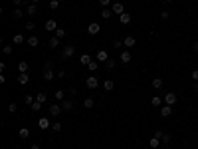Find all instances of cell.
<instances>
[{
	"label": "cell",
	"instance_id": "obj_1",
	"mask_svg": "<svg viewBox=\"0 0 198 149\" xmlns=\"http://www.w3.org/2000/svg\"><path fill=\"white\" fill-rule=\"evenodd\" d=\"M73 54H76V46H73V44H67V46L62 50V58H63V60H69V58H73Z\"/></svg>",
	"mask_w": 198,
	"mask_h": 149
},
{
	"label": "cell",
	"instance_id": "obj_2",
	"mask_svg": "<svg viewBox=\"0 0 198 149\" xmlns=\"http://www.w3.org/2000/svg\"><path fill=\"white\" fill-rule=\"evenodd\" d=\"M163 99H164V103H167V105H174L176 102H178V95H176L174 92H167Z\"/></svg>",
	"mask_w": 198,
	"mask_h": 149
},
{
	"label": "cell",
	"instance_id": "obj_3",
	"mask_svg": "<svg viewBox=\"0 0 198 149\" xmlns=\"http://www.w3.org/2000/svg\"><path fill=\"white\" fill-rule=\"evenodd\" d=\"M85 86H87L89 89H95L99 86V79H97V76H87V79H85Z\"/></svg>",
	"mask_w": 198,
	"mask_h": 149
},
{
	"label": "cell",
	"instance_id": "obj_4",
	"mask_svg": "<svg viewBox=\"0 0 198 149\" xmlns=\"http://www.w3.org/2000/svg\"><path fill=\"white\" fill-rule=\"evenodd\" d=\"M48 109H50V115H53V118H58V115H60L62 111H63L62 103H52V105H50V108H48Z\"/></svg>",
	"mask_w": 198,
	"mask_h": 149
},
{
	"label": "cell",
	"instance_id": "obj_5",
	"mask_svg": "<svg viewBox=\"0 0 198 149\" xmlns=\"http://www.w3.org/2000/svg\"><path fill=\"white\" fill-rule=\"evenodd\" d=\"M38 127L44 131V129H50L52 123H50V119H48V118H40V119H38Z\"/></svg>",
	"mask_w": 198,
	"mask_h": 149
},
{
	"label": "cell",
	"instance_id": "obj_6",
	"mask_svg": "<svg viewBox=\"0 0 198 149\" xmlns=\"http://www.w3.org/2000/svg\"><path fill=\"white\" fill-rule=\"evenodd\" d=\"M111 10H113V14H123L125 12V6H123V2H113V6H111Z\"/></svg>",
	"mask_w": 198,
	"mask_h": 149
},
{
	"label": "cell",
	"instance_id": "obj_7",
	"mask_svg": "<svg viewBox=\"0 0 198 149\" xmlns=\"http://www.w3.org/2000/svg\"><path fill=\"white\" fill-rule=\"evenodd\" d=\"M99 30H101V26H99L97 22H91V24L87 26V32H89V34H91V36H95V34H99Z\"/></svg>",
	"mask_w": 198,
	"mask_h": 149
},
{
	"label": "cell",
	"instance_id": "obj_8",
	"mask_svg": "<svg viewBox=\"0 0 198 149\" xmlns=\"http://www.w3.org/2000/svg\"><path fill=\"white\" fill-rule=\"evenodd\" d=\"M131 20H133V18H131V14H129V12H123V14L119 16V22H121L123 26H127V24H131Z\"/></svg>",
	"mask_w": 198,
	"mask_h": 149
},
{
	"label": "cell",
	"instance_id": "obj_9",
	"mask_svg": "<svg viewBox=\"0 0 198 149\" xmlns=\"http://www.w3.org/2000/svg\"><path fill=\"white\" fill-rule=\"evenodd\" d=\"M95 60H97V62H107V60H109V56H107V50H99L97 54H95Z\"/></svg>",
	"mask_w": 198,
	"mask_h": 149
},
{
	"label": "cell",
	"instance_id": "obj_10",
	"mask_svg": "<svg viewBox=\"0 0 198 149\" xmlns=\"http://www.w3.org/2000/svg\"><path fill=\"white\" fill-rule=\"evenodd\" d=\"M135 44H137L135 36H127V38L123 40V46H125V48H133V46H135Z\"/></svg>",
	"mask_w": 198,
	"mask_h": 149
},
{
	"label": "cell",
	"instance_id": "obj_11",
	"mask_svg": "<svg viewBox=\"0 0 198 149\" xmlns=\"http://www.w3.org/2000/svg\"><path fill=\"white\" fill-rule=\"evenodd\" d=\"M170 113H173V105H167V103H164L163 108H160V115H163V118H168Z\"/></svg>",
	"mask_w": 198,
	"mask_h": 149
},
{
	"label": "cell",
	"instance_id": "obj_12",
	"mask_svg": "<svg viewBox=\"0 0 198 149\" xmlns=\"http://www.w3.org/2000/svg\"><path fill=\"white\" fill-rule=\"evenodd\" d=\"M44 28H46L48 32H56V30H58V22H56V20H48Z\"/></svg>",
	"mask_w": 198,
	"mask_h": 149
},
{
	"label": "cell",
	"instance_id": "obj_13",
	"mask_svg": "<svg viewBox=\"0 0 198 149\" xmlns=\"http://www.w3.org/2000/svg\"><path fill=\"white\" fill-rule=\"evenodd\" d=\"M53 78H58V74H53V72H52V68H46V70H44V79L52 82Z\"/></svg>",
	"mask_w": 198,
	"mask_h": 149
},
{
	"label": "cell",
	"instance_id": "obj_14",
	"mask_svg": "<svg viewBox=\"0 0 198 149\" xmlns=\"http://www.w3.org/2000/svg\"><path fill=\"white\" fill-rule=\"evenodd\" d=\"M119 60H121L123 64H129V62H131V52L123 50V52H121V56H119Z\"/></svg>",
	"mask_w": 198,
	"mask_h": 149
},
{
	"label": "cell",
	"instance_id": "obj_15",
	"mask_svg": "<svg viewBox=\"0 0 198 149\" xmlns=\"http://www.w3.org/2000/svg\"><path fill=\"white\" fill-rule=\"evenodd\" d=\"M113 88H115L113 79H105V82H103V89H105V92H113Z\"/></svg>",
	"mask_w": 198,
	"mask_h": 149
},
{
	"label": "cell",
	"instance_id": "obj_16",
	"mask_svg": "<svg viewBox=\"0 0 198 149\" xmlns=\"http://www.w3.org/2000/svg\"><path fill=\"white\" fill-rule=\"evenodd\" d=\"M18 137H20V139H28V137H30V129H28V127H20Z\"/></svg>",
	"mask_w": 198,
	"mask_h": 149
},
{
	"label": "cell",
	"instance_id": "obj_17",
	"mask_svg": "<svg viewBox=\"0 0 198 149\" xmlns=\"http://www.w3.org/2000/svg\"><path fill=\"white\" fill-rule=\"evenodd\" d=\"M28 82H30V76H28V74H18V84H20V86H26Z\"/></svg>",
	"mask_w": 198,
	"mask_h": 149
},
{
	"label": "cell",
	"instance_id": "obj_18",
	"mask_svg": "<svg viewBox=\"0 0 198 149\" xmlns=\"http://www.w3.org/2000/svg\"><path fill=\"white\" fill-rule=\"evenodd\" d=\"M163 102H164V99L160 98V95H153V98H151V103L154 105V108H159V105H163Z\"/></svg>",
	"mask_w": 198,
	"mask_h": 149
},
{
	"label": "cell",
	"instance_id": "obj_19",
	"mask_svg": "<svg viewBox=\"0 0 198 149\" xmlns=\"http://www.w3.org/2000/svg\"><path fill=\"white\" fill-rule=\"evenodd\" d=\"M87 70L91 72V74L97 72V70H99V62H97V60H91V62H89V66H87Z\"/></svg>",
	"mask_w": 198,
	"mask_h": 149
},
{
	"label": "cell",
	"instance_id": "obj_20",
	"mask_svg": "<svg viewBox=\"0 0 198 149\" xmlns=\"http://www.w3.org/2000/svg\"><path fill=\"white\" fill-rule=\"evenodd\" d=\"M38 44H40V38H38V36H30V38H28V46H30V48H36Z\"/></svg>",
	"mask_w": 198,
	"mask_h": 149
},
{
	"label": "cell",
	"instance_id": "obj_21",
	"mask_svg": "<svg viewBox=\"0 0 198 149\" xmlns=\"http://www.w3.org/2000/svg\"><path fill=\"white\" fill-rule=\"evenodd\" d=\"M62 108H63V111L73 109V102H71V99H63V102H62Z\"/></svg>",
	"mask_w": 198,
	"mask_h": 149
},
{
	"label": "cell",
	"instance_id": "obj_22",
	"mask_svg": "<svg viewBox=\"0 0 198 149\" xmlns=\"http://www.w3.org/2000/svg\"><path fill=\"white\" fill-rule=\"evenodd\" d=\"M111 16H113V10H109V8H103V10H101V18H103V20H109Z\"/></svg>",
	"mask_w": 198,
	"mask_h": 149
},
{
	"label": "cell",
	"instance_id": "obj_23",
	"mask_svg": "<svg viewBox=\"0 0 198 149\" xmlns=\"http://www.w3.org/2000/svg\"><path fill=\"white\" fill-rule=\"evenodd\" d=\"M18 72H20V74H28V62H24V60L20 62V64H18Z\"/></svg>",
	"mask_w": 198,
	"mask_h": 149
},
{
	"label": "cell",
	"instance_id": "obj_24",
	"mask_svg": "<svg viewBox=\"0 0 198 149\" xmlns=\"http://www.w3.org/2000/svg\"><path fill=\"white\" fill-rule=\"evenodd\" d=\"M36 102H40V103H46V102H48V95H46L44 92H38V94H36Z\"/></svg>",
	"mask_w": 198,
	"mask_h": 149
},
{
	"label": "cell",
	"instance_id": "obj_25",
	"mask_svg": "<svg viewBox=\"0 0 198 149\" xmlns=\"http://www.w3.org/2000/svg\"><path fill=\"white\" fill-rule=\"evenodd\" d=\"M48 46H50L52 50H53V48H58V46H60V38H58V36H53V38H50V42H48Z\"/></svg>",
	"mask_w": 198,
	"mask_h": 149
},
{
	"label": "cell",
	"instance_id": "obj_26",
	"mask_svg": "<svg viewBox=\"0 0 198 149\" xmlns=\"http://www.w3.org/2000/svg\"><path fill=\"white\" fill-rule=\"evenodd\" d=\"M91 60H93V58L89 56V54H81V58H79V62H81L83 66H89V62H91Z\"/></svg>",
	"mask_w": 198,
	"mask_h": 149
},
{
	"label": "cell",
	"instance_id": "obj_27",
	"mask_svg": "<svg viewBox=\"0 0 198 149\" xmlns=\"http://www.w3.org/2000/svg\"><path fill=\"white\" fill-rule=\"evenodd\" d=\"M53 98H56L58 102H63V98H66V92H63V89H58V92H53Z\"/></svg>",
	"mask_w": 198,
	"mask_h": 149
},
{
	"label": "cell",
	"instance_id": "obj_28",
	"mask_svg": "<svg viewBox=\"0 0 198 149\" xmlns=\"http://www.w3.org/2000/svg\"><path fill=\"white\" fill-rule=\"evenodd\" d=\"M30 16H34V14H38V4H28V10H26Z\"/></svg>",
	"mask_w": 198,
	"mask_h": 149
},
{
	"label": "cell",
	"instance_id": "obj_29",
	"mask_svg": "<svg viewBox=\"0 0 198 149\" xmlns=\"http://www.w3.org/2000/svg\"><path fill=\"white\" fill-rule=\"evenodd\" d=\"M151 86H153L154 89H160V88H163V79H160V78H154L153 82H151Z\"/></svg>",
	"mask_w": 198,
	"mask_h": 149
},
{
	"label": "cell",
	"instance_id": "obj_30",
	"mask_svg": "<svg viewBox=\"0 0 198 149\" xmlns=\"http://www.w3.org/2000/svg\"><path fill=\"white\" fill-rule=\"evenodd\" d=\"M34 102H36V98H32L30 94H26V95H24V103H26V105H32Z\"/></svg>",
	"mask_w": 198,
	"mask_h": 149
},
{
	"label": "cell",
	"instance_id": "obj_31",
	"mask_svg": "<svg viewBox=\"0 0 198 149\" xmlns=\"http://www.w3.org/2000/svg\"><path fill=\"white\" fill-rule=\"evenodd\" d=\"M42 105H44V103H40V102H34V103L30 105V109H32V111H36V113H38V111L42 109Z\"/></svg>",
	"mask_w": 198,
	"mask_h": 149
},
{
	"label": "cell",
	"instance_id": "obj_32",
	"mask_svg": "<svg viewBox=\"0 0 198 149\" xmlns=\"http://www.w3.org/2000/svg\"><path fill=\"white\" fill-rule=\"evenodd\" d=\"M149 145H151L153 149H157V147H160V139H157V137H153V139L149 141Z\"/></svg>",
	"mask_w": 198,
	"mask_h": 149
},
{
	"label": "cell",
	"instance_id": "obj_33",
	"mask_svg": "<svg viewBox=\"0 0 198 149\" xmlns=\"http://www.w3.org/2000/svg\"><path fill=\"white\" fill-rule=\"evenodd\" d=\"M83 108L91 109V108H93V99H91V98H85V99H83Z\"/></svg>",
	"mask_w": 198,
	"mask_h": 149
},
{
	"label": "cell",
	"instance_id": "obj_34",
	"mask_svg": "<svg viewBox=\"0 0 198 149\" xmlns=\"http://www.w3.org/2000/svg\"><path fill=\"white\" fill-rule=\"evenodd\" d=\"M12 16H14V20H20V18H22V16H24V10H20V8H16V10H14V14H12Z\"/></svg>",
	"mask_w": 198,
	"mask_h": 149
},
{
	"label": "cell",
	"instance_id": "obj_35",
	"mask_svg": "<svg viewBox=\"0 0 198 149\" xmlns=\"http://www.w3.org/2000/svg\"><path fill=\"white\" fill-rule=\"evenodd\" d=\"M60 8V0H50V10H58Z\"/></svg>",
	"mask_w": 198,
	"mask_h": 149
},
{
	"label": "cell",
	"instance_id": "obj_36",
	"mask_svg": "<svg viewBox=\"0 0 198 149\" xmlns=\"http://www.w3.org/2000/svg\"><path fill=\"white\" fill-rule=\"evenodd\" d=\"M22 42H24V36L22 34H16L14 36V44H22Z\"/></svg>",
	"mask_w": 198,
	"mask_h": 149
},
{
	"label": "cell",
	"instance_id": "obj_37",
	"mask_svg": "<svg viewBox=\"0 0 198 149\" xmlns=\"http://www.w3.org/2000/svg\"><path fill=\"white\" fill-rule=\"evenodd\" d=\"M115 64H117L115 60H107V62H105V66H107V70H113V68H115Z\"/></svg>",
	"mask_w": 198,
	"mask_h": 149
},
{
	"label": "cell",
	"instance_id": "obj_38",
	"mask_svg": "<svg viewBox=\"0 0 198 149\" xmlns=\"http://www.w3.org/2000/svg\"><path fill=\"white\" fill-rule=\"evenodd\" d=\"M56 36H58V38L62 40L63 36H66V30H63V28H58V30H56Z\"/></svg>",
	"mask_w": 198,
	"mask_h": 149
},
{
	"label": "cell",
	"instance_id": "obj_39",
	"mask_svg": "<svg viewBox=\"0 0 198 149\" xmlns=\"http://www.w3.org/2000/svg\"><path fill=\"white\" fill-rule=\"evenodd\" d=\"M52 131L60 133V131H62V123H52Z\"/></svg>",
	"mask_w": 198,
	"mask_h": 149
},
{
	"label": "cell",
	"instance_id": "obj_40",
	"mask_svg": "<svg viewBox=\"0 0 198 149\" xmlns=\"http://www.w3.org/2000/svg\"><path fill=\"white\" fill-rule=\"evenodd\" d=\"M168 16H170V12H168L167 8H164L163 12H160V18H163V20H168Z\"/></svg>",
	"mask_w": 198,
	"mask_h": 149
},
{
	"label": "cell",
	"instance_id": "obj_41",
	"mask_svg": "<svg viewBox=\"0 0 198 149\" xmlns=\"http://www.w3.org/2000/svg\"><path fill=\"white\" fill-rule=\"evenodd\" d=\"M163 135H164V133H163V129H157V131H154V135H153V137H157V139H163Z\"/></svg>",
	"mask_w": 198,
	"mask_h": 149
},
{
	"label": "cell",
	"instance_id": "obj_42",
	"mask_svg": "<svg viewBox=\"0 0 198 149\" xmlns=\"http://www.w3.org/2000/svg\"><path fill=\"white\" fill-rule=\"evenodd\" d=\"M163 143H164V145H168V143H170V135H168V133L163 135Z\"/></svg>",
	"mask_w": 198,
	"mask_h": 149
},
{
	"label": "cell",
	"instance_id": "obj_43",
	"mask_svg": "<svg viewBox=\"0 0 198 149\" xmlns=\"http://www.w3.org/2000/svg\"><path fill=\"white\" fill-rule=\"evenodd\" d=\"M99 4H101V6H103V8H109L111 0H99Z\"/></svg>",
	"mask_w": 198,
	"mask_h": 149
},
{
	"label": "cell",
	"instance_id": "obj_44",
	"mask_svg": "<svg viewBox=\"0 0 198 149\" xmlns=\"http://www.w3.org/2000/svg\"><path fill=\"white\" fill-rule=\"evenodd\" d=\"M14 4H16V6H22V4L28 6V0H14Z\"/></svg>",
	"mask_w": 198,
	"mask_h": 149
},
{
	"label": "cell",
	"instance_id": "obj_45",
	"mask_svg": "<svg viewBox=\"0 0 198 149\" xmlns=\"http://www.w3.org/2000/svg\"><path fill=\"white\" fill-rule=\"evenodd\" d=\"M16 109H18V105H16V103H10V105H8V111H10V113H14Z\"/></svg>",
	"mask_w": 198,
	"mask_h": 149
},
{
	"label": "cell",
	"instance_id": "obj_46",
	"mask_svg": "<svg viewBox=\"0 0 198 149\" xmlns=\"http://www.w3.org/2000/svg\"><path fill=\"white\" fill-rule=\"evenodd\" d=\"M2 50H4V54H12V46H8V44H6V46H4V48H2Z\"/></svg>",
	"mask_w": 198,
	"mask_h": 149
},
{
	"label": "cell",
	"instance_id": "obj_47",
	"mask_svg": "<svg viewBox=\"0 0 198 149\" xmlns=\"http://www.w3.org/2000/svg\"><path fill=\"white\" fill-rule=\"evenodd\" d=\"M121 46H123V42H121V40H115V42H113V48H117V50H119Z\"/></svg>",
	"mask_w": 198,
	"mask_h": 149
},
{
	"label": "cell",
	"instance_id": "obj_48",
	"mask_svg": "<svg viewBox=\"0 0 198 149\" xmlns=\"http://www.w3.org/2000/svg\"><path fill=\"white\" fill-rule=\"evenodd\" d=\"M190 78L194 79V82H198V70H194V72H192V74H190Z\"/></svg>",
	"mask_w": 198,
	"mask_h": 149
},
{
	"label": "cell",
	"instance_id": "obj_49",
	"mask_svg": "<svg viewBox=\"0 0 198 149\" xmlns=\"http://www.w3.org/2000/svg\"><path fill=\"white\" fill-rule=\"evenodd\" d=\"M26 28H28V30H34L36 24H34V22H28V24H26Z\"/></svg>",
	"mask_w": 198,
	"mask_h": 149
},
{
	"label": "cell",
	"instance_id": "obj_50",
	"mask_svg": "<svg viewBox=\"0 0 198 149\" xmlns=\"http://www.w3.org/2000/svg\"><path fill=\"white\" fill-rule=\"evenodd\" d=\"M192 50H194V52H198V42H194V44H192Z\"/></svg>",
	"mask_w": 198,
	"mask_h": 149
},
{
	"label": "cell",
	"instance_id": "obj_51",
	"mask_svg": "<svg viewBox=\"0 0 198 149\" xmlns=\"http://www.w3.org/2000/svg\"><path fill=\"white\" fill-rule=\"evenodd\" d=\"M170 2H173V0H163V4H164V6H168Z\"/></svg>",
	"mask_w": 198,
	"mask_h": 149
},
{
	"label": "cell",
	"instance_id": "obj_52",
	"mask_svg": "<svg viewBox=\"0 0 198 149\" xmlns=\"http://www.w3.org/2000/svg\"><path fill=\"white\" fill-rule=\"evenodd\" d=\"M30 149H40V145H38V143H34V145H32Z\"/></svg>",
	"mask_w": 198,
	"mask_h": 149
},
{
	"label": "cell",
	"instance_id": "obj_53",
	"mask_svg": "<svg viewBox=\"0 0 198 149\" xmlns=\"http://www.w3.org/2000/svg\"><path fill=\"white\" fill-rule=\"evenodd\" d=\"M42 2V0H32V4H40Z\"/></svg>",
	"mask_w": 198,
	"mask_h": 149
},
{
	"label": "cell",
	"instance_id": "obj_54",
	"mask_svg": "<svg viewBox=\"0 0 198 149\" xmlns=\"http://www.w3.org/2000/svg\"><path fill=\"white\" fill-rule=\"evenodd\" d=\"M160 149H168V145H164V143H163V145H160Z\"/></svg>",
	"mask_w": 198,
	"mask_h": 149
},
{
	"label": "cell",
	"instance_id": "obj_55",
	"mask_svg": "<svg viewBox=\"0 0 198 149\" xmlns=\"http://www.w3.org/2000/svg\"><path fill=\"white\" fill-rule=\"evenodd\" d=\"M16 149H22V147H16Z\"/></svg>",
	"mask_w": 198,
	"mask_h": 149
},
{
	"label": "cell",
	"instance_id": "obj_56",
	"mask_svg": "<svg viewBox=\"0 0 198 149\" xmlns=\"http://www.w3.org/2000/svg\"><path fill=\"white\" fill-rule=\"evenodd\" d=\"M196 113H198V108H196Z\"/></svg>",
	"mask_w": 198,
	"mask_h": 149
},
{
	"label": "cell",
	"instance_id": "obj_57",
	"mask_svg": "<svg viewBox=\"0 0 198 149\" xmlns=\"http://www.w3.org/2000/svg\"><path fill=\"white\" fill-rule=\"evenodd\" d=\"M196 88H198V82H196Z\"/></svg>",
	"mask_w": 198,
	"mask_h": 149
},
{
	"label": "cell",
	"instance_id": "obj_58",
	"mask_svg": "<svg viewBox=\"0 0 198 149\" xmlns=\"http://www.w3.org/2000/svg\"><path fill=\"white\" fill-rule=\"evenodd\" d=\"M2 149H6V147H2Z\"/></svg>",
	"mask_w": 198,
	"mask_h": 149
}]
</instances>
